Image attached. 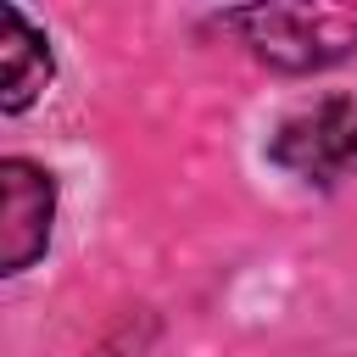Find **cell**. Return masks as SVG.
<instances>
[{"label":"cell","instance_id":"1","mask_svg":"<svg viewBox=\"0 0 357 357\" xmlns=\"http://www.w3.org/2000/svg\"><path fill=\"white\" fill-rule=\"evenodd\" d=\"M223 22L284 73H318L357 56V6H257L229 11Z\"/></svg>","mask_w":357,"mask_h":357},{"label":"cell","instance_id":"2","mask_svg":"<svg viewBox=\"0 0 357 357\" xmlns=\"http://www.w3.org/2000/svg\"><path fill=\"white\" fill-rule=\"evenodd\" d=\"M268 156L284 173L307 178V184H340V178H351L357 173V95H335V100H318L312 112L290 117L273 134Z\"/></svg>","mask_w":357,"mask_h":357},{"label":"cell","instance_id":"3","mask_svg":"<svg viewBox=\"0 0 357 357\" xmlns=\"http://www.w3.org/2000/svg\"><path fill=\"white\" fill-rule=\"evenodd\" d=\"M56 218V184L28 156L0 162V273H22L50 245Z\"/></svg>","mask_w":357,"mask_h":357},{"label":"cell","instance_id":"4","mask_svg":"<svg viewBox=\"0 0 357 357\" xmlns=\"http://www.w3.org/2000/svg\"><path fill=\"white\" fill-rule=\"evenodd\" d=\"M50 73H56V61H50L45 33H33V22L17 6H0V106L22 112L28 100H39Z\"/></svg>","mask_w":357,"mask_h":357}]
</instances>
